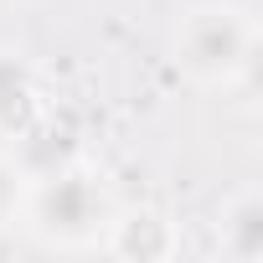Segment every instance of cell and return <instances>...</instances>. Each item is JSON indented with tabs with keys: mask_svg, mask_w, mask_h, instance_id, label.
Returning <instances> with one entry per match:
<instances>
[{
	"mask_svg": "<svg viewBox=\"0 0 263 263\" xmlns=\"http://www.w3.org/2000/svg\"><path fill=\"white\" fill-rule=\"evenodd\" d=\"M114 212H119V201H114L108 176L98 165H88V160H67L57 171L26 176V196H21L16 222L42 248L83 253V248L103 242V227H108Z\"/></svg>",
	"mask_w": 263,
	"mask_h": 263,
	"instance_id": "obj_1",
	"label": "cell"
},
{
	"mask_svg": "<svg viewBox=\"0 0 263 263\" xmlns=\"http://www.w3.org/2000/svg\"><path fill=\"white\" fill-rule=\"evenodd\" d=\"M258 16L237 0H201L176 21L171 57L196 88H237L258 62Z\"/></svg>",
	"mask_w": 263,
	"mask_h": 263,
	"instance_id": "obj_2",
	"label": "cell"
},
{
	"mask_svg": "<svg viewBox=\"0 0 263 263\" xmlns=\"http://www.w3.org/2000/svg\"><path fill=\"white\" fill-rule=\"evenodd\" d=\"M103 253L114 258H135V263H155V258H176L181 253V232L160 206H119L103 227Z\"/></svg>",
	"mask_w": 263,
	"mask_h": 263,
	"instance_id": "obj_3",
	"label": "cell"
},
{
	"mask_svg": "<svg viewBox=\"0 0 263 263\" xmlns=\"http://www.w3.org/2000/svg\"><path fill=\"white\" fill-rule=\"evenodd\" d=\"M217 248L232 263H258L263 258V191L258 181H242L222 212H217Z\"/></svg>",
	"mask_w": 263,
	"mask_h": 263,
	"instance_id": "obj_4",
	"label": "cell"
},
{
	"mask_svg": "<svg viewBox=\"0 0 263 263\" xmlns=\"http://www.w3.org/2000/svg\"><path fill=\"white\" fill-rule=\"evenodd\" d=\"M42 114H47V98L36 88V72L16 52H0V140H21Z\"/></svg>",
	"mask_w": 263,
	"mask_h": 263,
	"instance_id": "obj_5",
	"label": "cell"
},
{
	"mask_svg": "<svg viewBox=\"0 0 263 263\" xmlns=\"http://www.w3.org/2000/svg\"><path fill=\"white\" fill-rule=\"evenodd\" d=\"M21 196H26V171H21V160H16V155L0 150V227L16 222Z\"/></svg>",
	"mask_w": 263,
	"mask_h": 263,
	"instance_id": "obj_6",
	"label": "cell"
}]
</instances>
